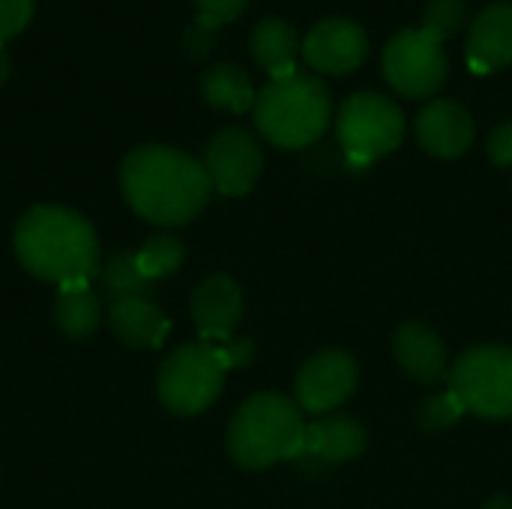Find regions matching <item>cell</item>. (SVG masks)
I'll return each instance as SVG.
<instances>
[{
    "label": "cell",
    "instance_id": "cell-1",
    "mask_svg": "<svg viewBox=\"0 0 512 509\" xmlns=\"http://www.w3.org/2000/svg\"><path fill=\"white\" fill-rule=\"evenodd\" d=\"M120 186L129 207L153 225H183L195 219L213 192L204 162L162 144L135 147L123 159Z\"/></svg>",
    "mask_w": 512,
    "mask_h": 509
},
{
    "label": "cell",
    "instance_id": "cell-2",
    "mask_svg": "<svg viewBox=\"0 0 512 509\" xmlns=\"http://www.w3.org/2000/svg\"><path fill=\"white\" fill-rule=\"evenodd\" d=\"M15 255L21 267L45 282H90L99 270V243L93 225L75 210L42 204L15 225Z\"/></svg>",
    "mask_w": 512,
    "mask_h": 509
},
{
    "label": "cell",
    "instance_id": "cell-3",
    "mask_svg": "<svg viewBox=\"0 0 512 509\" xmlns=\"http://www.w3.org/2000/svg\"><path fill=\"white\" fill-rule=\"evenodd\" d=\"M306 420L297 402L279 393H258L240 405L231 420L228 450L246 471H261L276 462L303 459Z\"/></svg>",
    "mask_w": 512,
    "mask_h": 509
},
{
    "label": "cell",
    "instance_id": "cell-4",
    "mask_svg": "<svg viewBox=\"0 0 512 509\" xmlns=\"http://www.w3.org/2000/svg\"><path fill=\"white\" fill-rule=\"evenodd\" d=\"M252 114L258 132L270 144L282 150H300L324 135L330 123V93L321 78L294 72L261 87Z\"/></svg>",
    "mask_w": 512,
    "mask_h": 509
},
{
    "label": "cell",
    "instance_id": "cell-5",
    "mask_svg": "<svg viewBox=\"0 0 512 509\" xmlns=\"http://www.w3.org/2000/svg\"><path fill=\"white\" fill-rule=\"evenodd\" d=\"M336 135L351 165H372L402 144L405 114L381 93H357L342 105Z\"/></svg>",
    "mask_w": 512,
    "mask_h": 509
},
{
    "label": "cell",
    "instance_id": "cell-6",
    "mask_svg": "<svg viewBox=\"0 0 512 509\" xmlns=\"http://www.w3.org/2000/svg\"><path fill=\"white\" fill-rule=\"evenodd\" d=\"M450 390L465 411L486 420L512 417V348L480 345L456 360L450 369Z\"/></svg>",
    "mask_w": 512,
    "mask_h": 509
},
{
    "label": "cell",
    "instance_id": "cell-7",
    "mask_svg": "<svg viewBox=\"0 0 512 509\" xmlns=\"http://www.w3.org/2000/svg\"><path fill=\"white\" fill-rule=\"evenodd\" d=\"M225 369L216 357V348L207 342L177 348L159 369V399L168 411L192 417L210 408L222 390Z\"/></svg>",
    "mask_w": 512,
    "mask_h": 509
},
{
    "label": "cell",
    "instance_id": "cell-8",
    "mask_svg": "<svg viewBox=\"0 0 512 509\" xmlns=\"http://www.w3.org/2000/svg\"><path fill=\"white\" fill-rule=\"evenodd\" d=\"M447 72L450 63L444 54V42H438L423 27L396 33L384 51V78L402 96H432L447 81Z\"/></svg>",
    "mask_w": 512,
    "mask_h": 509
},
{
    "label": "cell",
    "instance_id": "cell-9",
    "mask_svg": "<svg viewBox=\"0 0 512 509\" xmlns=\"http://www.w3.org/2000/svg\"><path fill=\"white\" fill-rule=\"evenodd\" d=\"M357 363L345 351H321L297 375V405L306 414H327L345 405L357 390Z\"/></svg>",
    "mask_w": 512,
    "mask_h": 509
},
{
    "label": "cell",
    "instance_id": "cell-10",
    "mask_svg": "<svg viewBox=\"0 0 512 509\" xmlns=\"http://www.w3.org/2000/svg\"><path fill=\"white\" fill-rule=\"evenodd\" d=\"M264 168V156L258 141L243 132V129H222L204 156V171L210 177V186L228 198H240L246 195Z\"/></svg>",
    "mask_w": 512,
    "mask_h": 509
},
{
    "label": "cell",
    "instance_id": "cell-11",
    "mask_svg": "<svg viewBox=\"0 0 512 509\" xmlns=\"http://www.w3.org/2000/svg\"><path fill=\"white\" fill-rule=\"evenodd\" d=\"M366 54L369 36L348 18H327L303 39V57L321 75H348L363 66Z\"/></svg>",
    "mask_w": 512,
    "mask_h": 509
},
{
    "label": "cell",
    "instance_id": "cell-12",
    "mask_svg": "<svg viewBox=\"0 0 512 509\" xmlns=\"http://www.w3.org/2000/svg\"><path fill=\"white\" fill-rule=\"evenodd\" d=\"M192 315L207 345L231 342V333L237 330L243 315V294L237 282L228 276H210L207 282H201L192 297Z\"/></svg>",
    "mask_w": 512,
    "mask_h": 509
},
{
    "label": "cell",
    "instance_id": "cell-13",
    "mask_svg": "<svg viewBox=\"0 0 512 509\" xmlns=\"http://www.w3.org/2000/svg\"><path fill=\"white\" fill-rule=\"evenodd\" d=\"M417 138L426 153L438 159H456L474 144V120L465 105L438 99L417 117Z\"/></svg>",
    "mask_w": 512,
    "mask_h": 509
},
{
    "label": "cell",
    "instance_id": "cell-14",
    "mask_svg": "<svg viewBox=\"0 0 512 509\" xmlns=\"http://www.w3.org/2000/svg\"><path fill=\"white\" fill-rule=\"evenodd\" d=\"M468 63L474 72L489 75L512 63V3L486 6L468 33Z\"/></svg>",
    "mask_w": 512,
    "mask_h": 509
},
{
    "label": "cell",
    "instance_id": "cell-15",
    "mask_svg": "<svg viewBox=\"0 0 512 509\" xmlns=\"http://www.w3.org/2000/svg\"><path fill=\"white\" fill-rule=\"evenodd\" d=\"M393 348H396V360L411 378L423 384H438L447 378V348L432 327L420 321L402 324Z\"/></svg>",
    "mask_w": 512,
    "mask_h": 509
},
{
    "label": "cell",
    "instance_id": "cell-16",
    "mask_svg": "<svg viewBox=\"0 0 512 509\" xmlns=\"http://www.w3.org/2000/svg\"><path fill=\"white\" fill-rule=\"evenodd\" d=\"M108 321L117 339L132 348H159L171 330V321L159 312L156 303H150V297L114 300Z\"/></svg>",
    "mask_w": 512,
    "mask_h": 509
},
{
    "label": "cell",
    "instance_id": "cell-17",
    "mask_svg": "<svg viewBox=\"0 0 512 509\" xmlns=\"http://www.w3.org/2000/svg\"><path fill=\"white\" fill-rule=\"evenodd\" d=\"M366 450V432L351 417H321L318 423L306 426L303 459L321 462H351Z\"/></svg>",
    "mask_w": 512,
    "mask_h": 509
},
{
    "label": "cell",
    "instance_id": "cell-18",
    "mask_svg": "<svg viewBox=\"0 0 512 509\" xmlns=\"http://www.w3.org/2000/svg\"><path fill=\"white\" fill-rule=\"evenodd\" d=\"M252 57L273 78L297 72V30L282 18H264L252 30Z\"/></svg>",
    "mask_w": 512,
    "mask_h": 509
},
{
    "label": "cell",
    "instance_id": "cell-19",
    "mask_svg": "<svg viewBox=\"0 0 512 509\" xmlns=\"http://www.w3.org/2000/svg\"><path fill=\"white\" fill-rule=\"evenodd\" d=\"M54 318L57 327L69 336V339H84L90 336L99 321H102V303L93 294L90 282H69L60 285L57 300H54Z\"/></svg>",
    "mask_w": 512,
    "mask_h": 509
},
{
    "label": "cell",
    "instance_id": "cell-20",
    "mask_svg": "<svg viewBox=\"0 0 512 509\" xmlns=\"http://www.w3.org/2000/svg\"><path fill=\"white\" fill-rule=\"evenodd\" d=\"M201 93L213 108L231 111V114L249 111L255 105V96H258L252 90L249 75L237 63H213L201 78Z\"/></svg>",
    "mask_w": 512,
    "mask_h": 509
},
{
    "label": "cell",
    "instance_id": "cell-21",
    "mask_svg": "<svg viewBox=\"0 0 512 509\" xmlns=\"http://www.w3.org/2000/svg\"><path fill=\"white\" fill-rule=\"evenodd\" d=\"M249 6V0H195L198 18L186 36V48L192 57H204L213 48V33L216 27L234 21L243 9Z\"/></svg>",
    "mask_w": 512,
    "mask_h": 509
},
{
    "label": "cell",
    "instance_id": "cell-22",
    "mask_svg": "<svg viewBox=\"0 0 512 509\" xmlns=\"http://www.w3.org/2000/svg\"><path fill=\"white\" fill-rule=\"evenodd\" d=\"M102 288L111 300H129L147 297L153 291V282L141 273L135 252H120L102 267Z\"/></svg>",
    "mask_w": 512,
    "mask_h": 509
},
{
    "label": "cell",
    "instance_id": "cell-23",
    "mask_svg": "<svg viewBox=\"0 0 512 509\" xmlns=\"http://www.w3.org/2000/svg\"><path fill=\"white\" fill-rule=\"evenodd\" d=\"M135 261L150 282L165 279V276L177 273V267L183 264V243L177 237H168V234L150 237L141 246V252H135Z\"/></svg>",
    "mask_w": 512,
    "mask_h": 509
},
{
    "label": "cell",
    "instance_id": "cell-24",
    "mask_svg": "<svg viewBox=\"0 0 512 509\" xmlns=\"http://www.w3.org/2000/svg\"><path fill=\"white\" fill-rule=\"evenodd\" d=\"M465 417V405L459 402V396L453 390H444L432 399H426L417 411V423L426 432H444L450 426H456Z\"/></svg>",
    "mask_w": 512,
    "mask_h": 509
},
{
    "label": "cell",
    "instance_id": "cell-25",
    "mask_svg": "<svg viewBox=\"0 0 512 509\" xmlns=\"http://www.w3.org/2000/svg\"><path fill=\"white\" fill-rule=\"evenodd\" d=\"M465 21V0H429L423 12V30L438 42L453 36Z\"/></svg>",
    "mask_w": 512,
    "mask_h": 509
},
{
    "label": "cell",
    "instance_id": "cell-26",
    "mask_svg": "<svg viewBox=\"0 0 512 509\" xmlns=\"http://www.w3.org/2000/svg\"><path fill=\"white\" fill-rule=\"evenodd\" d=\"M33 18V0H0V45L18 36Z\"/></svg>",
    "mask_w": 512,
    "mask_h": 509
},
{
    "label": "cell",
    "instance_id": "cell-27",
    "mask_svg": "<svg viewBox=\"0 0 512 509\" xmlns=\"http://www.w3.org/2000/svg\"><path fill=\"white\" fill-rule=\"evenodd\" d=\"M216 348V357L222 363V369H240V366H249L255 348L249 339H231V342H222V345H213Z\"/></svg>",
    "mask_w": 512,
    "mask_h": 509
},
{
    "label": "cell",
    "instance_id": "cell-28",
    "mask_svg": "<svg viewBox=\"0 0 512 509\" xmlns=\"http://www.w3.org/2000/svg\"><path fill=\"white\" fill-rule=\"evenodd\" d=\"M489 159L501 168L512 165V120L489 135Z\"/></svg>",
    "mask_w": 512,
    "mask_h": 509
},
{
    "label": "cell",
    "instance_id": "cell-29",
    "mask_svg": "<svg viewBox=\"0 0 512 509\" xmlns=\"http://www.w3.org/2000/svg\"><path fill=\"white\" fill-rule=\"evenodd\" d=\"M9 69H12V63H9V54H6V48L0 45V84L9 78Z\"/></svg>",
    "mask_w": 512,
    "mask_h": 509
},
{
    "label": "cell",
    "instance_id": "cell-30",
    "mask_svg": "<svg viewBox=\"0 0 512 509\" xmlns=\"http://www.w3.org/2000/svg\"><path fill=\"white\" fill-rule=\"evenodd\" d=\"M486 509H512V498H507V495H498V498H492V501L486 504Z\"/></svg>",
    "mask_w": 512,
    "mask_h": 509
}]
</instances>
